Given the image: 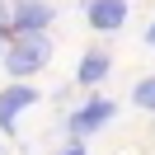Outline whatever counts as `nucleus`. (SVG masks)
<instances>
[{
  "instance_id": "f257e3e1",
  "label": "nucleus",
  "mask_w": 155,
  "mask_h": 155,
  "mask_svg": "<svg viewBox=\"0 0 155 155\" xmlns=\"http://www.w3.org/2000/svg\"><path fill=\"white\" fill-rule=\"evenodd\" d=\"M47 61H52V38H47V28H42V33H14L10 52H5V71H10L14 80L38 75Z\"/></svg>"
},
{
  "instance_id": "f03ea898",
  "label": "nucleus",
  "mask_w": 155,
  "mask_h": 155,
  "mask_svg": "<svg viewBox=\"0 0 155 155\" xmlns=\"http://www.w3.org/2000/svg\"><path fill=\"white\" fill-rule=\"evenodd\" d=\"M113 113H117L113 99H89L85 108H75V113L66 117V127H71V136H89V132H99L104 122H113Z\"/></svg>"
},
{
  "instance_id": "7ed1b4c3",
  "label": "nucleus",
  "mask_w": 155,
  "mask_h": 155,
  "mask_svg": "<svg viewBox=\"0 0 155 155\" xmlns=\"http://www.w3.org/2000/svg\"><path fill=\"white\" fill-rule=\"evenodd\" d=\"M52 24V5L47 0H19L10 10V33H42Z\"/></svg>"
},
{
  "instance_id": "20e7f679",
  "label": "nucleus",
  "mask_w": 155,
  "mask_h": 155,
  "mask_svg": "<svg viewBox=\"0 0 155 155\" xmlns=\"http://www.w3.org/2000/svg\"><path fill=\"white\" fill-rule=\"evenodd\" d=\"M85 19L99 33H117L127 24V0H85Z\"/></svg>"
},
{
  "instance_id": "39448f33",
  "label": "nucleus",
  "mask_w": 155,
  "mask_h": 155,
  "mask_svg": "<svg viewBox=\"0 0 155 155\" xmlns=\"http://www.w3.org/2000/svg\"><path fill=\"white\" fill-rule=\"evenodd\" d=\"M33 104H38V89H33V85H10V89H0V127L14 132L19 113L33 108Z\"/></svg>"
},
{
  "instance_id": "423d86ee",
  "label": "nucleus",
  "mask_w": 155,
  "mask_h": 155,
  "mask_svg": "<svg viewBox=\"0 0 155 155\" xmlns=\"http://www.w3.org/2000/svg\"><path fill=\"white\" fill-rule=\"evenodd\" d=\"M108 71H113L108 52H85V57H80V71H75V80H80L85 89H94V85H104V80H108Z\"/></svg>"
},
{
  "instance_id": "0eeeda50",
  "label": "nucleus",
  "mask_w": 155,
  "mask_h": 155,
  "mask_svg": "<svg viewBox=\"0 0 155 155\" xmlns=\"http://www.w3.org/2000/svg\"><path fill=\"white\" fill-rule=\"evenodd\" d=\"M132 104H136V108H155V75H146L141 85L132 89Z\"/></svg>"
},
{
  "instance_id": "6e6552de",
  "label": "nucleus",
  "mask_w": 155,
  "mask_h": 155,
  "mask_svg": "<svg viewBox=\"0 0 155 155\" xmlns=\"http://www.w3.org/2000/svg\"><path fill=\"white\" fill-rule=\"evenodd\" d=\"M10 38V5H5V0H0V42Z\"/></svg>"
},
{
  "instance_id": "1a4fd4ad",
  "label": "nucleus",
  "mask_w": 155,
  "mask_h": 155,
  "mask_svg": "<svg viewBox=\"0 0 155 155\" xmlns=\"http://www.w3.org/2000/svg\"><path fill=\"white\" fill-rule=\"evenodd\" d=\"M57 155H85V146L75 141V146H66V150H57Z\"/></svg>"
},
{
  "instance_id": "9d476101",
  "label": "nucleus",
  "mask_w": 155,
  "mask_h": 155,
  "mask_svg": "<svg viewBox=\"0 0 155 155\" xmlns=\"http://www.w3.org/2000/svg\"><path fill=\"white\" fill-rule=\"evenodd\" d=\"M146 47H155V24H150V28H146Z\"/></svg>"
}]
</instances>
